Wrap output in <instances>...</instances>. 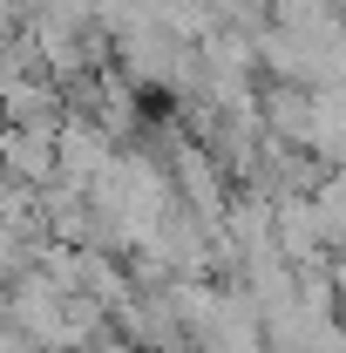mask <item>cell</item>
Masks as SVG:
<instances>
[{
  "label": "cell",
  "mask_w": 346,
  "mask_h": 353,
  "mask_svg": "<svg viewBox=\"0 0 346 353\" xmlns=\"http://www.w3.org/2000/svg\"><path fill=\"white\" fill-rule=\"evenodd\" d=\"M54 136L61 130H14V123H0V170L48 190L54 183Z\"/></svg>",
  "instance_id": "3"
},
{
  "label": "cell",
  "mask_w": 346,
  "mask_h": 353,
  "mask_svg": "<svg viewBox=\"0 0 346 353\" xmlns=\"http://www.w3.org/2000/svg\"><path fill=\"white\" fill-rule=\"evenodd\" d=\"M312 157L326 170H346V82L312 88Z\"/></svg>",
  "instance_id": "4"
},
{
  "label": "cell",
  "mask_w": 346,
  "mask_h": 353,
  "mask_svg": "<svg viewBox=\"0 0 346 353\" xmlns=\"http://www.w3.org/2000/svg\"><path fill=\"white\" fill-rule=\"evenodd\" d=\"M258 116H265V136H278V143H292V150H312V88L265 82L258 88Z\"/></svg>",
  "instance_id": "2"
},
{
  "label": "cell",
  "mask_w": 346,
  "mask_h": 353,
  "mask_svg": "<svg viewBox=\"0 0 346 353\" xmlns=\"http://www.w3.org/2000/svg\"><path fill=\"white\" fill-rule=\"evenodd\" d=\"M116 157H123V143L102 130V123H88V116H68L61 136H54V183H68V190H82L95 197L109 170H116Z\"/></svg>",
  "instance_id": "1"
}]
</instances>
